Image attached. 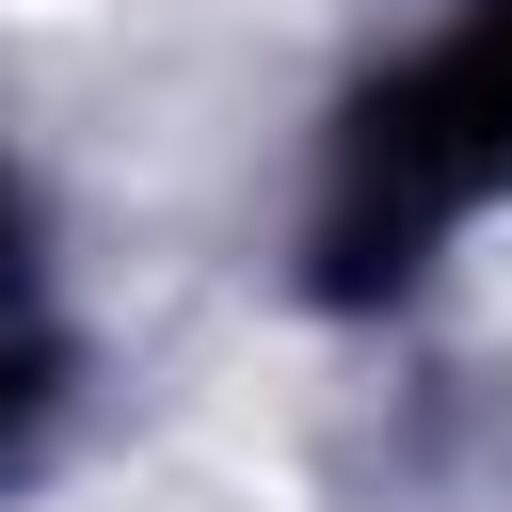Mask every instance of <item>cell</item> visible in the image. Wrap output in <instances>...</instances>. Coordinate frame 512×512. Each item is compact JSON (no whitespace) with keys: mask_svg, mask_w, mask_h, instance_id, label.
Listing matches in <instances>:
<instances>
[{"mask_svg":"<svg viewBox=\"0 0 512 512\" xmlns=\"http://www.w3.org/2000/svg\"><path fill=\"white\" fill-rule=\"evenodd\" d=\"M80 16H112V0H0V32H80Z\"/></svg>","mask_w":512,"mask_h":512,"instance_id":"cell-1","label":"cell"}]
</instances>
